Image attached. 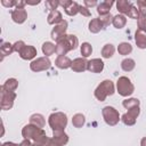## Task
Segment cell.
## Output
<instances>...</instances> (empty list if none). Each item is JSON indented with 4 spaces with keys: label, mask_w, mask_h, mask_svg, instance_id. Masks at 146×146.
<instances>
[{
    "label": "cell",
    "mask_w": 146,
    "mask_h": 146,
    "mask_svg": "<svg viewBox=\"0 0 146 146\" xmlns=\"http://www.w3.org/2000/svg\"><path fill=\"white\" fill-rule=\"evenodd\" d=\"M79 46V39L74 34H65L59 41L56 42V54L65 56L68 51L75 50Z\"/></svg>",
    "instance_id": "obj_1"
},
{
    "label": "cell",
    "mask_w": 146,
    "mask_h": 146,
    "mask_svg": "<svg viewBox=\"0 0 146 146\" xmlns=\"http://www.w3.org/2000/svg\"><path fill=\"white\" fill-rule=\"evenodd\" d=\"M48 124L52 132H62L67 125V115L63 112L51 113L48 117Z\"/></svg>",
    "instance_id": "obj_2"
},
{
    "label": "cell",
    "mask_w": 146,
    "mask_h": 146,
    "mask_svg": "<svg viewBox=\"0 0 146 146\" xmlns=\"http://www.w3.org/2000/svg\"><path fill=\"white\" fill-rule=\"evenodd\" d=\"M115 92V87H114V83L113 81L111 80H104L102 81L95 89L94 91V95L96 97L97 100L99 102H104L106 99V97L108 96H112L113 94Z\"/></svg>",
    "instance_id": "obj_3"
},
{
    "label": "cell",
    "mask_w": 146,
    "mask_h": 146,
    "mask_svg": "<svg viewBox=\"0 0 146 146\" xmlns=\"http://www.w3.org/2000/svg\"><path fill=\"white\" fill-rule=\"evenodd\" d=\"M44 135H47V133L43 129H41L34 124H31V123L24 125L22 129V136L24 137V139H30L33 143L36 141L39 138H41Z\"/></svg>",
    "instance_id": "obj_4"
},
{
    "label": "cell",
    "mask_w": 146,
    "mask_h": 146,
    "mask_svg": "<svg viewBox=\"0 0 146 146\" xmlns=\"http://www.w3.org/2000/svg\"><path fill=\"white\" fill-rule=\"evenodd\" d=\"M116 91L122 97H129L135 91V86L128 76H120L116 81Z\"/></svg>",
    "instance_id": "obj_5"
},
{
    "label": "cell",
    "mask_w": 146,
    "mask_h": 146,
    "mask_svg": "<svg viewBox=\"0 0 146 146\" xmlns=\"http://www.w3.org/2000/svg\"><path fill=\"white\" fill-rule=\"evenodd\" d=\"M102 115H103L105 123L107 125H111V127L116 125L121 120V116H120L117 110L114 108L113 106H105L102 110Z\"/></svg>",
    "instance_id": "obj_6"
},
{
    "label": "cell",
    "mask_w": 146,
    "mask_h": 146,
    "mask_svg": "<svg viewBox=\"0 0 146 146\" xmlns=\"http://www.w3.org/2000/svg\"><path fill=\"white\" fill-rule=\"evenodd\" d=\"M16 99L15 91H7L0 87V107L3 111H8L14 106V102Z\"/></svg>",
    "instance_id": "obj_7"
},
{
    "label": "cell",
    "mask_w": 146,
    "mask_h": 146,
    "mask_svg": "<svg viewBox=\"0 0 146 146\" xmlns=\"http://www.w3.org/2000/svg\"><path fill=\"white\" fill-rule=\"evenodd\" d=\"M51 66V62L48 57L43 56V57H38L36 59H33L30 64V68L31 71L38 73V72H42V71H47L49 67Z\"/></svg>",
    "instance_id": "obj_8"
},
{
    "label": "cell",
    "mask_w": 146,
    "mask_h": 146,
    "mask_svg": "<svg viewBox=\"0 0 146 146\" xmlns=\"http://www.w3.org/2000/svg\"><path fill=\"white\" fill-rule=\"evenodd\" d=\"M68 143V136L65 131L52 132V137L48 138L46 146H64Z\"/></svg>",
    "instance_id": "obj_9"
},
{
    "label": "cell",
    "mask_w": 146,
    "mask_h": 146,
    "mask_svg": "<svg viewBox=\"0 0 146 146\" xmlns=\"http://www.w3.org/2000/svg\"><path fill=\"white\" fill-rule=\"evenodd\" d=\"M140 114V108L139 106H136V107H132L130 110H128L127 113H124L122 116H121V121L125 124V125H133L137 121V117L139 116Z\"/></svg>",
    "instance_id": "obj_10"
},
{
    "label": "cell",
    "mask_w": 146,
    "mask_h": 146,
    "mask_svg": "<svg viewBox=\"0 0 146 146\" xmlns=\"http://www.w3.org/2000/svg\"><path fill=\"white\" fill-rule=\"evenodd\" d=\"M67 26H68V23H67V21H64V19H63V22H60L59 24L55 25V27H54V29L51 30V32H50L51 39L55 40L56 42L59 41V40L66 34Z\"/></svg>",
    "instance_id": "obj_11"
},
{
    "label": "cell",
    "mask_w": 146,
    "mask_h": 146,
    "mask_svg": "<svg viewBox=\"0 0 146 146\" xmlns=\"http://www.w3.org/2000/svg\"><path fill=\"white\" fill-rule=\"evenodd\" d=\"M18 55L24 60H32L38 55V51L35 49V47L30 46V44H25L24 48L18 52Z\"/></svg>",
    "instance_id": "obj_12"
},
{
    "label": "cell",
    "mask_w": 146,
    "mask_h": 146,
    "mask_svg": "<svg viewBox=\"0 0 146 146\" xmlns=\"http://www.w3.org/2000/svg\"><path fill=\"white\" fill-rule=\"evenodd\" d=\"M11 19L16 24H23L27 18V11L25 8H15L11 10Z\"/></svg>",
    "instance_id": "obj_13"
},
{
    "label": "cell",
    "mask_w": 146,
    "mask_h": 146,
    "mask_svg": "<svg viewBox=\"0 0 146 146\" xmlns=\"http://www.w3.org/2000/svg\"><path fill=\"white\" fill-rule=\"evenodd\" d=\"M87 70L91 73H100L104 70V62L100 58H92L88 60Z\"/></svg>",
    "instance_id": "obj_14"
},
{
    "label": "cell",
    "mask_w": 146,
    "mask_h": 146,
    "mask_svg": "<svg viewBox=\"0 0 146 146\" xmlns=\"http://www.w3.org/2000/svg\"><path fill=\"white\" fill-rule=\"evenodd\" d=\"M87 65H88V60L84 57H78L75 59L72 60V71L76 72V73H82L87 70Z\"/></svg>",
    "instance_id": "obj_15"
},
{
    "label": "cell",
    "mask_w": 146,
    "mask_h": 146,
    "mask_svg": "<svg viewBox=\"0 0 146 146\" xmlns=\"http://www.w3.org/2000/svg\"><path fill=\"white\" fill-rule=\"evenodd\" d=\"M105 27H104V25H103V23L100 22V19L97 17V18H92V19H90V22H89V24H88V30H89V32L90 33H94V34H96V33H99L102 30H104Z\"/></svg>",
    "instance_id": "obj_16"
},
{
    "label": "cell",
    "mask_w": 146,
    "mask_h": 146,
    "mask_svg": "<svg viewBox=\"0 0 146 146\" xmlns=\"http://www.w3.org/2000/svg\"><path fill=\"white\" fill-rule=\"evenodd\" d=\"M55 66L60 68V70H66V68H71L72 66V60L70 59V57L67 56H57L56 60H55Z\"/></svg>",
    "instance_id": "obj_17"
},
{
    "label": "cell",
    "mask_w": 146,
    "mask_h": 146,
    "mask_svg": "<svg viewBox=\"0 0 146 146\" xmlns=\"http://www.w3.org/2000/svg\"><path fill=\"white\" fill-rule=\"evenodd\" d=\"M114 5V1L112 0H106V1H102L100 3L97 5V13L99 16L110 14V10L112 8V6Z\"/></svg>",
    "instance_id": "obj_18"
},
{
    "label": "cell",
    "mask_w": 146,
    "mask_h": 146,
    "mask_svg": "<svg viewBox=\"0 0 146 146\" xmlns=\"http://www.w3.org/2000/svg\"><path fill=\"white\" fill-rule=\"evenodd\" d=\"M47 22L49 25H57L59 24L60 22H63V16H62V13L59 10H54V11H50L47 16Z\"/></svg>",
    "instance_id": "obj_19"
},
{
    "label": "cell",
    "mask_w": 146,
    "mask_h": 146,
    "mask_svg": "<svg viewBox=\"0 0 146 146\" xmlns=\"http://www.w3.org/2000/svg\"><path fill=\"white\" fill-rule=\"evenodd\" d=\"M30 123L34 124V125H36V127H39L41 129H43L44 125H46V119H44V116L42 114L35 113V114H32L30 116Z\"/></svg>",
    "instance_id": "obj_20"
},
{
    "label": "cell",
    "mask_w": 146,
    "mask_h": 146,
    "mask_svg": "<svg viewBox=\"0 0 146 146\" xmlns=\"http://www.w3.org/2000/svg\"><path fill=\"white\" fill-rule=\"evenodd\" d=\"M115 5H116V9H117L119 14H122L125 16V15H128L132 3L130 1H127V0H119L115 2Z\"/></svg>",
    "instance_id": "obj_21"
},
{
    "label": "cell",
    "mask_w": 146,
    "mask_h": 146,
    "mask_svg": "<svg viewBox=\"0 0 146 146\" xmlns=\"http://www.w3.org/2000/svg\"><path fill=\"white\" fill-rule=\"evenodd\" d=\"M135 42L139 49H146V33L137 30L135 33Z\"/></svg>",
    "instance_id": "obj_22"
},
{
    "label": "cell",
    "mask_w": 146,
    "mask_h": 146,
    "mask_svg": "<svg viewBox=\"0 0 146 146\" xmlns=\"http://www.w3.org/2000/svg\"><path fill=\"white\" fill-rule=\"evenodd\" d=\"M112 24H113V26H114L115 29L121 30V29H123V27L125 26V24H127V18H125L124 15H122V14H117V15L113 16Z\"/></svg>",
    "instance_id": "obj_23"
},
{
    "label": "cell",
    "mask_w": 146,
    "mask_h": 146,
    "mask_svg": "<svg viewBox=\"0 0 146 146\" xmlns=\"http://www.w3.org/2000/svg\"><path fill=\"white\" fill-rule=\"evenodd\" d=\"M41 49H42L43 55H44L46 57H49V56H51L54 52H56V44L52 43V42H50V41H46V42H43Z\"/></svg>",
    "instance_id": "obj_24"
},
{
    "label": "cell",
    "mask_w": 146,
    "mask_h": 146,
    "mask_svg": "<svg viewBox=\"0 0 146 146\" xmlns=\"http://www.w3.org/2000/svg\"><path fill=\"white\" fill-rule=\"evenodd\" d=\"M114 51H115V47L112 43H106L102 48V57L105 59H108L114 55Z\"/></svg>",
    "instance_id": "obj_25"
},
{
    "label": "cell",
    "mask_w": 146,
    "mask_h": 146,
    "mask_svg": "<svg viewBox=\"0 0 146 146\" xmlns=\"http://www.w3.org/2000/svg\"><path fill=\"white\" fill-rule=\"evenodd\" d=\"M2 88L5 90H7V91H15L18 88V81L15 78H9L2 84Z\"/></svg>",
    "instance_id": "obj_26"
},
{
    "label": "cell",
    "mask_w": 146,
    "mask_h": 146,
    "mask_svg": "<svg viewBox=\"0 0 146 146\" xmlns=\"http://www.w3.org/2000/svg\"><path fill=\"white\" fill-rule=\"evenodd\" d=\"M84 123H86V117H84L83 114L76 113V114L73 115V117H72V124H73V127H75V128H82L84 125Z\"/></svg>",
    "instance_id": "obj_27"
},
{
    "label": "cell",
    "mask_w": 146,
    "mask_h": 146,
    "mask_svg": "<svg viewBox=\"0 0 146 146\" xmlns=\"http://www.w3.org/2000/svg\"><path fill=\"white\" fill-rule=\"evenodd\" d=\"M136 66V62L132 58H124L121 62V68L124 72H131Z\"/></svg>",
    "instance_id": "obj_28"
},
{
    "label": "cell",
    "mask_w": 146,
    "mask_h": 146,
    "mask_svg": "<svg viewBox=\"0 0 146 146\" xmlns=\"http://www.w3.org/2000/svg\"><path fill=\"white\" fill-rule=\"evenodd\" d=\"M132 51V46L129 42H121L117 46V52L122 56H127Z\"/></svg>",
    "instance_id": "obj_29"
},
{
    "label": "cell",
    "mask_w": 146,
    "mask_h": 146,
    "mask_svg": "<svg viewBox=\"0 0 146 146\" xmlns=\"http://www.w3.org/2000/svg\"><path fill=\"white\" fill-rule=\"evenodd\" d=\"M0 52H1V55H2V59H3L5 56L11 55V54L14 52V47H13V44H11L10 42H3V43L1 44V47H0ZM2 59H1V60H2Z\"/></svg>",
    "instance_id": "obj_30"
},
{
    "label": "cell",
    "mask_w": 146,
    "mask_h": 146,
    "mask_svg": "<svg viewBox=\"0 0 146 146\" xmlns=\"http://www.w3.org/2000/svg\"><path fill=\"white\" fill-rule=\"evenodd\" d=\"M139 105H140V100L138 98H127L122 102V106L125 110H130V108L139 106Z\"/></svg>",
    "instance_id": "obj_31"
},
{
    "label": "cell",
    "mask_w": 146,
    "mask_h": 146,
    "mask_svg": "<svg viewBox=\"0 0 146 146\" xmlns=\"http://www.w3.org/2000/svg\"><path fill=\"white\" fill-rule=\"evenodd\" d=\"M65 13L68 15V16H75L76 14H79V10H80V5L75 1H72L71 5L64 9Z\"/></svg>",
    "instance_id": "obj_32"
},
{
    "label": "cell",
    "mask_w": 146,
    "mask_h": 146,
    "mask_svg": "<svg viewBox=\"0 0 146 146\" xmlns=\"http://www.w3.org/2000/svg\"><path fill=\"white\" fill-rule=\"evenodd\" d=\"M80 52H81L82 57H84V58L89 57V56L91 55V52H92V47H91V44H90L89 42H83V43L80 46Z\"/></svg>",
    "instance_id": "obj_33"
},
{
    "label": "cell",
    "mask_w": 146,
    "mask_h": 146,
    "mask_svg": "<svg viewBox=\"0 0 146 146\" xmlns=\"http://www.w3.org/2000/svg\"><path fill=\"white\" fill-rule=\"evenodd\" d=\"M98 18H99V19H100V22L103 23L104 27H107L110 24H112V21H113V15L110 13V14H106V15L99 16Z\"/></svg>",
    "instance_id": "obj_34"
},
{
    "label": "cell",
    "mask_w": 146,
    "mask_h": 146,
    "mask_svg": "<svg viewBox=\"0 0 146 146\" xmlns=\"http://www.w3.org/2000/svg\"><path fill=\"white\" fill-rule=\"evenodd\" d=\"M139 16H140V14H139L138 8H137L135 5H131L130 10H129V13H128V17H129V18H132V19H138Z\"/></svg>",
    "instance_id": "obj_35"
},
{
    "label": "cell",
    "mask_w": 146,
    "mask_h": 146,
    "mask_svg": "<svg viewBox=\"0 0 146 146\" xmlns=\"http://www.w3.org/2000/svg\"><path fill=\"white\" fill-rule=\"evenodd\" d=\"M58 6H59V1H57V0H47L46 1V7L49 11L57 10Z\"/></svg>",
    "instance_id": "obj_36"
},
{
    "label": "cell",
    "mask_w": 146,
    "mask_h": 146,
    "mask_svg": "<svg viewBox=\"0 0 146 146\" xmlns=\"http://www.w3.org/2000/svg\"><path fill=\"white\" fill-rule=\"evenodd\" d=\"M137 25H138V30H140L141 32L146 33V16H139V18L137 19Z\"/></svg>",
    "instance_id": "obj_37"
},
{
    "label": "cell",
    "mask_w": 146,
    "mask_h": 146,
    "mask_svg": "<svg viewBox=\"0 0 146 146\" xmlns=\"http://www.w3.org/2000/svg\"><path fill=\"white\" fill-rule=\"evenodd\" d=\"M137 8H138L139 14L141 16H146V0H138L137 1Z\"/></svg>",
    "instance_id": "obj_38"
},
{
    "label": "cell",
    "mask_w": 146,
    "mask_h": 146,
    "mask_svg": "<svg viewBox=\"0 0 146 146\" xmlns=\"http://www.w3.org/2000/svg\"><path fill=\"white\" fill-rule=\"evenodd\" d=\"M24 46H25V43H24V41H22V40H18V41H16L14 44H13V47H14V51H16V52H19L23 48H24Z\"/></svg>",
    "instance_id": "obj_39"
},
{
    "label": "cell",
    "mask_w": 146,
    "mask_h": 146,
    "mask_svg": "<svg viewBox=\"0 0 146 146\" xmlns=\"http://www.w3.org/2000/svg\"><path fill=\"white\" fill-rule=\"evenodd\" d=\"M79 13H80L82 16H84V17H90V16H91V13H90L89 8H87L86 6H81V5H80V10H79Z\"/></svg>",
    "instance_id": "obj_40"
},
{
    "label": "cell",
    "mask_w": 146,
    "mask_h": 146,
    "mask_svg": "<svg viewBox=\"0 0 146 146\" xmlns=\"http://www.w3.org/2000/svg\"><path fill=\"white\" fill-rule=\"evenodd\" d=\"M1 5L3 6V7H6V8H11V7H16V5H17V1H15V0H10V1H7V0H1Z\"/></svg>",
    "instance_id": "obj_41"
},
{
    "label": "cell",
    "mask_w": 146,
    "mask_h": 146,
    "mask_svg": "<svg viewBox=\"0 0 146 146\" xmlns=\"http://www.w3.org/2000/svg\"><path fill=\"white\" fill-rule=\"evenodd\" d=\"M83 5H84L87 8H90V7H95V6H97L98 3H97V1H95V0H92V1L84 0V1H83Z\"/></svg>",
    "instance_id": "obj_42"
},
{
    "label": "cell",
    "mask_w": 146,
    "mask_h": 146,
    "mask_svg": "<svg viewBox=\"0 0 146 146\" xmlns=\"http://www.w3.org/2000/svg\"><path fill=\"white\" fill-rule=\"evenodd\" d=\"M19 146H34L33 141L30 140V139H23L22 143L19 144Z\"/></svg>",
    "instance_id": "obj_43"
},
{
    "label": "cell",
    "mask_w": 146,
    "mask_h": 146,
    "mask_svg": "<svg viewBox=\"0 0 146 146\" xmlns=\"http://www.w3.org/2000/svg\"><path fill=\"white\" fill-rule=\"evenodd\" d=\"M71 2H72L71 0H64V1H59V6H62V7L65 9V8H67V7L71 5Z\"/></svg>",
    "instance_id": "obj_44"
},
{
    "label": "cell",
    "mask_w": 146,
    "mask_h": 146,
    "mask_svg": "<svg viewBox=\"0 0 146 146\" xmlns=\"http://www.w3.org/2000/svg\"><path fill=\"white\" fill-rule=\"evenodd\" d=\"M1 146H19V145L16 143H13V141H6V143H2Z\"/></svg>",
    "instance_id": "obj_45"
},
{
    "label": "cell",
    "mask_w": 146,
    "mask_h": 146,
    "mask_svg": "<svg viewBox=\"0 0 146 146\" xmlns=\"http://www.w3.org/2000/svg\"><path fill=\"white\" fill-rule=\"evenodd\" d=\"M140 146H146V137H143L140 140Z\"/></svg>",
    "instance_id": "obj_46"
}]
</instances>
